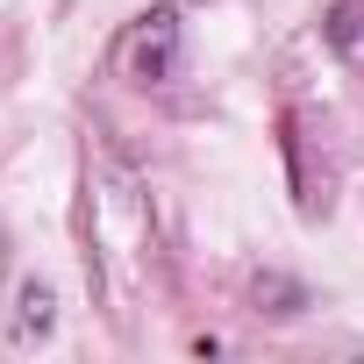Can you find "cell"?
<instances>
[{"label":"cell","mask_w":364,"mask_h":364,"mask_svg":"<svg viewBox=\"0 0 364 364\" xmlns=\"http://www.w3.org/2000/svg\"><path fill=\"white\" fill-rule=\"evenodd\" d=\"M114 58H122V79H136V86H164V79L178 72V15H171V8L136 15Z\"/></svg>","instance_id":"6da1fadb"},{"label":"cell","mask_w":364,"mask_h":364,"mask_svg":"<svg viewBox=\"0 0 364 364\" xmlns=\"http://www.w3.org/2000/svg\"><path fill=\"white\" fill-rule=\"evenodd\" d=\"M50 321H58V293H50V286H22V300H15V350L43 343Z\"/></svg>","instance_id":"7a4b0ae2"},{"label":"cell","mask_w":364,"mask_h":364,"mask_svg":"<svg viewBox=\"0 0 364 364\" xmlns=\"http://www.w3.org/2000/svg\"><path fill=\"white\" fill-rule=\"evenodd\" d=\"M321 29H328V43H336L350 65H364V0H336Z\"/></svg>","instance_id":"3957f363"}]
</instances>
